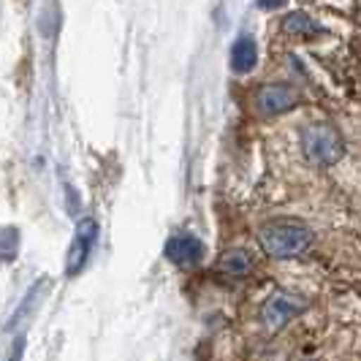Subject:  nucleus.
Masks as SVG:
<instances>
[{
	"instance_id": "obj_1",
	"label": "nucleus",
	"mask_w": 361,
	"mask_h": 361,
	"mask_svg": "<svg viewBox=\"0 0 361 361\" xmlns=\"http://www.w3.org/2000/svg\"><path fill=\"white\" fill-rule=\"evenodd\" d=\"M312 245V231L305 223L296 220H280L261 228V247L271 258H293L302 255Z\"/></svg>"
},
{
	"instance_id": "obj_2",
	"label": "nucleus",
	"mask_w": 361,
	"mask_h": 361,
	"mask_svg": "<svg viewBox=\"0 0 361 361\" xmlns=\"http://www.w3.org/2000/svg\"><path fill=\"white\" fill-rule=\"evenodd\" d=\"M302 149L305 158L315 166H331L345 155V142L337 133V128L326 126V123H315L302 133Z\"/></svg>"
},
{
	"instance_id": "obj_3",
	"label": "nucleus",
	"mask_w": 361,
	"mask_h": 361,
	"mask_svg": "<svg viewBox=\"0 0 361 361\" xmlns=\"http://www.w3.org/2000/svg\"><path fill=\"white\" fill-rule=\"evenodd\" d=\"M305 310V299H299L296 293H288V290H277L267 299V305L261 310V321L267 329L277 331L288 324L293 315H299Z\"/></svg>"
},
{
	"instance_id": "obj_4",
	"label": "nucleus",
	"mask_w": 361,
	"mask_h": 361,
	"mask_svg": "<svg viewBox=\"0 0 361 361\" xmlns=\"http://www.w3.org/2000/svg\"><path fill=\"white\" fill-rule=\"evenodd\" d=\"M299 90L293 85H286V82H277V85H264L258 95H255V104H258V111L261 114H283L299 104Z\"/></svg>"
},
{
	"instance_id": "obj_5",
	"label": "nucleus",
	"mask_w": 361,
	"mask_h": 361,
	"mask_svg": "<svg viewBox=\"0 0 361 361\" xmlns=\"http://www.w3.org/2000/svg\"><path fill=\"white\" fill-rule=\"evenodd\" d=\"M95 220H82V226L76 228V236H73L71 247H68V258H66V274L73 277L85 269L87 258H90L92 242H95Z\"/></svg>"
},
{
	"instance_id": "obj_6",
	"label": "nucleus",
	"mask_w": 361,
	"mask_h": 361,
	"mask_svg": "<svg viewBox=\"0 0 361 361\" xmlns=\"http://www.w3.org/2000/svg\"><path fill=\"white\" fill-rule=\"evenodd\" d=\"M163 253H166L169 261H174L177 267H196L204 258V245H201L199 236L193 234H174L169 236Z\"/></svg>"
},
{
	"instance_id": "obj_7",
	"label": "nucleus",
	"mask_w": 361,
	"mask_h": 361,
	"mask_svg": "<svg viewBox=\"0 0 361 361\" xmlns=\"http://www.w3.org/2000/svg\"><path fill=\"white\" fill-rule=\"evenodd\" d=\"M258 63V47H255L253 38H239L234 47H231V68L236 73H247L255 68Z\"/></svg>"
},
{
	"instance_id": "obj_8",
	"label": "nucleus",
	"mask_w": 361,
	"mask_h": 361,
	"mask_svg": "<svg viewBox=\"0 0 361 361\" xmlns=\"http://www.w3.org/2000/svg\"><path fill=\"white\" fill-rule=\"evenodd\" d=\"M250 269H253V258L247 250H228L217 261V271L226 277H245Z\"/></svg>"
},
{
	"instance_id": "obj_9",
	"label": "nucleus",
	"mask_w": 361,
	"mask_h": 361,
	"mask_svg": "<svg viewBox=\"0 0 361 361\" xmlns=\"http://www.w3.org/2000/svg\"><path fill=\"white\" fill-rule=\"evenodd\" d=\"M283 27L288 30V33H293V36H315L321 27H318V22H312V19L307 17V14H288L286 17V22H283Z\"/></svg>"
},
{
	"instance_id": "obj_10",
	"label": "nucleus",
	"mask_w": 361,
	"mask_h": 361,
	"mask_svg": "<svg viewBox=\"0 0 361 361\" xmlns=\"http://www.w3.org/2000/svg\"><path fill=\"white\" fill-rule=\"evenodd\" d=\"M17 250H19L17 228H0V261H14Z\"/></svg>"
},
{
	"instance_id": "obj_11",
	"label": "nucleus",
	"mask_w": 361,
	"mask_h": 361,
	"mask_svg": "<svg viewBox=\"0 0 361 361\" xmlns=\"http://www.w3.org/2000/svg\"><path fill=\"white\" fill-rule=\"evenodd\" d=\"M36 296H38V286L33 290H30V293H27V296H25V302H22V307H19V312L17 315H14V318H11V329H17V324L19 321H22V318H25V315H27V312H30V310L36 307V305H33V302H36Z\"/></svg>"
},
{
	"instance_id": "obj_12",
	"label": "nucleus",
	"mask_w": 361,
	"mask_h": 361,
	"mask_svg": "<svg viewBox=\"0 0 361 361\" xmlns=\"http://www.w3.org/2000/svg\"><path fill=\"white\" fill-rule=\"evenodd\" d=\"M19 356H22V343L17 345V350H14V356H11V359H8V361H19Z\"/></svg>"
}]
</instances>
